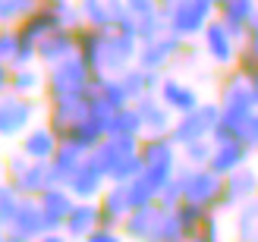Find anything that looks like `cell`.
<instances>
[{"label": "cell", "instance_id": "obj_21", "mask_svg": "<svg viewBox=\"0 0 258 242\" xmlns=\"http://www.w3.org/2000/svg\"><path fill=\"white\" fill-rule=\"evenodd\" d=\"M158 95H161V101L176 113V117H183V113L196 110V107L202 104V95H199V88H196V85H189V82H183V79H176V75H167V72H164V79H161Z\"/></svg>", "mask_w": 258, "mask_h": 242}, {"label": "cell", "instance_id": "obj_17", "mask_svg": "<svg viewBox=\"0 0 258 242\" xmlns=\"http://www.w3.org/2000/svg\"><path fill=\"white\" fill-rule=\"evenodd\" d=\"M252 157H255V148L249 142H242V138H221V142H214V154L208 160V167L217 176H230L233 170L252 164Z\"/></svg>", "mask_w": 258, "mask_h": 242}, {"label": "cell", "instance_id": "obj_49", "mask_svg": "<svg viewBox=\"0 0 258 242\" xmlns=\"http://www.w3.org/2000/svg\"><path fill=\"white\" fill-rule=\"evenodd\" d=\"M249 92H252V104H255V110H258V79L249 82Z\"/></svg>", "mask_w": 258, "mask_h": 242}, {"label": "cell", "instance_id": "obj_43", "mask_svg": "<svg viewBox=\"0 0 258 242\" xmlns=\"http://www.w3.org/2000/svg\"><path fill=\"white\" fill-rule=\"evenodd\" d=\"M16 44H19L16 25H4V35H0V57H4V63L13 60V54H16Z\"/></svg>", "mask_w": 258, "mask_h": 242}, {"label": "cell", "instance_id": "obj_51", "mask_svg": "<svg viewBox=\"0 0 258 242\" xmlns=\"http://www.w3.org/2000/svg\"><path fill=\"white\" fill-rule=\"evenodd\" d=\"M214 4H217V7H224V4H230V0H214Z\"/></svg>", "mask_w": 258, "mask_h": 242}, {"label": "cell", "instance_id": "obj_37", "mask_svg": "<svg viewBox=\"0 0 258 242\" xmlns=\"http://www.w3.org/2000/svg\"><path fill=\"white\" fill-rule=\"evenodd\" d=\"M211 154H214V138H199V142H189L179 148L183 164H192V167H208Z\"/></svg>", "mask_w": 258, "mask_h": 242}, {"label": "cell", "instance_id": "obj_15", "mask_svg": "<svg viewBox=\"0 0 258 242\" xmlns=\"http://www.w3.org/2000/svg\"><path fill=\"white\" fill-rule=\"evenodd\" d=\"M79 54V29H70V25H60L50 35H44L38 41V63L47 66H57V63L70 60Z\"/></svg>", "mask_w": 258, "mask_h": 242}, {"label": "cell", "instance_id": "obj_1", "mask_svg": "<svg viewBox=\"0 0 258 242\" xmlns=\"http://www.w3.org/2000/svg\"><path fill=\"white\" fill-rule=\"evenodd\" d=\"M98 72L76 54L70 60L47 66V82H44V101L47 104H76V101H88L95 95Z\"/></svg>", "mask_w": 258, "mask_h": 242}, {"label": "cell", "instance_id": "obj_24", "mask_svg": "<svg viewBox=\"0 0 258 242\" xmlns=\"http://www.w3.org/2000/svg\"><path fill=\"white\" fill-rule=\"evenodd\" d=\"M60 142H63V138L50 129L47 120H44V123H35L32 129L19 138V151L25 157H32V160H54Z\"/></svg>", "mask_w": 258, "mask_h": 242}, {"label": "cell", "instance_id": "obj_10", "mask_svg": "<svg viewBox=\"0 0 258 242\" xmlns=\"http://www.w3.org/2000/svg\"><path fill=\"white\" fill-rule=\"evenodd\" d=\"M44 233H47V220H44L41 205H38V195H22L16 211L4 220V236L22 239V242H38Z\"/></svg>", "mask_w": 258, "mask_h": 242}, {"label": "cell", "instance_id": "obj_25", "mask_svg": "<svg viewBox=\"0 0 258 242\" xmlns=\"http://www.w3.org/2000/svg\"><path fill=\"white\" fill-rule=\"evenodd\" d=\"M217 19H221L242 44H246L249 29L258 19V0H230V4L217 7Z\"/></svg>", "mask_w": 258, "mask_h": 242}, {"label": "cell", "instance_id": "obj_30", "mask_svg": "<svg viewBox=\"0 0 258 242\" xmlns=\"http://www.w3.org/2000/svg\"><path fill=\"white\" fill-rule=\"evenodd\" d=\"M107 138V129L101 123H95L92 117H85V120H79L73 126V129L67 132V138H63V142H70V145H76V148H82L85 154H92V151L101 145Z\"/></svg>", "mask_w": 258, "mask_h": 242}, {"label": "cell", "instance_id": "obj_19", "mask_svg": "<svg viewBox=\"0 0 258 242\" xmlns=\"http://www.w3.org/2000/svg\"><path fill=\"white\" fill-rule=\"evenodd\" d=\"M44 82H47V69L41 72L38 63H32V66H16V69H10L7 63L0 66V95L16 92V95L38 98L44 92Z\"/></svg>", "mask_w": 258, "mask_h": 242}, {"label": "cell", "instance_id": "obj_9", "mask_svg": "<svg viewBox=\"0 0 258 242\" xmlns=\"http://www.w3.org/2000/svg\"><path fill=\"white\" fill-rule=\"evenodd\" d=\"M139 60V38L120 32V29H107L104 41H101V63H98V75H120Z\"/></svg>", "mask_w": 258, "mask_h": 242}, {"label": "cell", "instance_id": "obj_35", "mask_svg": "<svg viewBox=\"0 0 258 242\" xmlns=\"http://www.w3.org/2000/svg\"><path fill=\"white\" fill-rule=\"evenodd\" d=\"M167 32V16H164V10H148V13H139L136 16V35H139V41H148V38H158Z\"/></svg>", "mask_w": 258, "mask_h": 242}, {"label": "cell", "instance_id": "obj_34", "mask_svg": "<svg viewBox=\"0 0 258 242\" xmlns=\"http://www.w3.org/2000/svg\"><path fill=\"white\" fill-rule=\"evenodd\" d=\"M173 214H176L179 226H183L186 239H196V236H199V230H202V223H205V217H208V208L196 205V201H183V205H179Z\"/></svg>", "mask_w": 258, "mask_h": 242}, {"label": "cell", "instance_id": "obj_29", "mask_svg": "<svg viewBox=\"0 0 258 242\" xmlns=\"http://www.w3.org/2000/svg\"><path fill=\"white\" fill-rule=\"evenodd\" d=\"M85 157H88V154H85L82 148H76V145H70V142H60L54 160H50V173H54V183H63V186H67V183L73 180V173L85 164Z\"/></svg>", "mask_w": 258, "mask_h": 242}, {"label": "cell", "instance_id": "obj_46", "mask_svg": "<svg viewBox=\"0 0 258 242\" xmlns=\"http://www.w3.org/2000/svg\"><path fill=\"white\" fill-rule=\"evenodd\" d=\"M246 142L255 148V154H258V110H255V117H252V126H249V135H246Z\"/></svg>", "mask_w": 258, "mask_h": 242}, {"label": "cell", "instance_id": "obj_36", "mask_svg": "<svg viewBox=\"0 0 258 242\" xmlns=\"http://www.w3.org/2000/svg\"><path fill=\"white\" fill-rule=\"evenodd\" d=\"M41 4L44 0H0V19H4V25H19Z\"/></svg>", "mask_w": 258, "mask_h": 242}, {"label": "cell", "instance_id": "obj_42", "mask_svg": "<svg viewBox=\"0 0 258 242\" xmlns=\"http://www.w3.org/2000/svg\"><path fill=\"white\" fill-rule=\"evenodd\" d=\"M158 201H161L167 211H176L179 205H183L186 195H183V183H179V176H173V180L164 186V192H161V198H158Z\"/></svg>", "mask_w": 258, "mask_h": 242}, {"label": "cell", "instance_id": "obj_28", "mask_svg": "<svg viewBox=\"0 0 258 242\" xmlns=\"http://www.w3.org/2000/svg\"><path fill=\"white\" fill-rule=\"evenodd\" d=\"M120 79H123L126 92H129V98H133V104H136L139 98H145V95H151V92H158V88H161V79H164V72H158V69H145V66H139V63H133L129 69L120 72Z\"/></svg>", "mask_w": 258, "mask_h": 242}, {"label": "cell", "instance_id": "obj_31", "mask_svg": "<svg viewBox=\"0 0 258 242\" xmlns=\"http://www.w3.org/2000/svg\"><path fill=\"white\" fill-rule=\"evenodd\" d=\"M60 25H63V22H60V16H57V13L50 10L47 4H41V7H38V10L32 13V16H29V19H22V22L16 25V29H19L22 35H29L32 41H41L44 35H50L54 29H60Z\"/></svg>", "mask_w": 258, "mask_h": 242}, {"label": "cell", "instance_id": "obj_38", "mask_svg": "<svg viewBox=\"0 0 258 242\" xmlns=\"http://www.w3.org/2000/svg\"><path fill=\"white\" fill-rule=\"evenodd\" d=\"M129 192H133V201L136 208H145V205H154V201L161 198V186L151 183L145 173H139L133 183H129Z\"/></svg>", "mask_w": 258, "mask_h": 242}, {"label": "cell", "instance_id": "obj_4", "mask_svg": "<svg viewBox=\"0 0 258 242\" xmlns=\"http://www.w3.org/2000/svg\"><path fill=\"white\" fill-rule=\"evenodd\" d=\"M139 157H142V173H145L151 183H158L161 192H164V186L176 176L179 164H183V157H179V145L170 135H145L142 138V148H139Z\"/></svg>", "mask_w": 258, "mask_h": 242}, {"label": "cell", "instance_id": "obj_22", "mask_svg": "<svg viewBox=\"0 0 258 242\" xmlns=\"http://www.w3.org/2000/svg\"><path fill=\"white\" fill-rule=\"evenodd\" d=\"M136 107H139V113H142V123H145V135H170L173 123H176V113L164 104L158 92L139 98Z\"/></svg>", "mask_w": 258, "mask_h": 242}, {"label": "cell", "instance_id": "obj_40", "mask_svg": "<svg viewBox=\"0 0 258 242\" xmlns=\"http://www.w3.org/2000/svg\"><path fill=\"white\" fill-rule=\"evenodd\" d=\"M113 113H117V107H113V104H107V101L101 98L98 92H95L92 98H88V117H92L95 123H101L104 129L110 126V117H113Z\"/></svg>", "mask_w": 258, "mask_h": 242}, {"label": "cell", "instance_id": "obj_13", "mask_svg": "<svg viewBox=\"0 0 258 242\" xmlns=\"http://www.w3.org/2000/svg\"><path fill=\"white\" fill-rule=\"evenodd\" d=\"M167 217H170V211H167L161 201L145 205V208H136V211L123 220V233H126L129 242H158L164 223H167Z\"/></svg>", "mask_w": 258, "mask_h": 242}, {"label": "cell", "instance_id": "obj_27", "mask_svg": "<svg viewBox=\"0 0 258 242\" xmlns=\"http://www.w3.org/2000/svg\"><path fill=\"white\" fill-rule=\"evenodd\" d=\"M101 226V205L98 201H76V208L70 211L67 223H63V233L73 242H85L88 233H95Z\"/></svg>", "mask_w": 258, "mask_h": 242}, {"label": "cell", "instance_id": "obj_11", "mask_svg": "<svg viewBox=\"0 0 258 242\" xmlns=\"http://www.w3.org/2000/svg\"><path fill=\"white\" fill-rule=\"evenodd\" d=\"M199 41H202L205 57H208L214 66H221V69H233V66H236L239 50H242V41L227 29L221 19H211V22H208V29L202 32Z\"/></svg>", "mask_w": 258, "mask_h": 242}, {"label": "cell", "instance_id": "obj_32", "mask_svg": "<svg viewBox=\"0 0 258 242\" xmlns=\"http://www.w3.org/2000/svg\"><path fill=\"white\" fill-rule=\"evenodd\" d=\"M107 135H136V138H145V123H142V113L136 104H126L110 117L107 126Z\"/></svg>", "mask_w": 258, "mask_h": 242}, {"label": "cell", "instance_id": "obj_6", "mask_svg": "<svg viewBox=\"0 0 258 242\" xmlns=\"http://www.w3.org/2000/svg\"><path fill=\"white\" fill-rule=\"evenodd\" d=\"M38 113H41L38 98L7 92L4 101H0V132H4V138L19 142V138L38 123Z\"/></svg>", "mask_w": 258, "mask_h": 242}, {"label": "cell", "instance_id": "obj_45", "mask_svg": "<svg viewBox=\"0 0 258 242\" xmlns=\"http://www.w3.org/2000/svg\"><path fill=\"white\" fill-rule=\"evenodd\" d=\"M126 7H129V10H133V13H136V16H139V13H148V10H158L161 4H158V0H126Z\"/></svg>", "mask_w": 258, "mask_h": 242}, {"label": "cell", "instance_id": "obj_33", "mask_svg": "<svg viewBox=\"0 0 258 242\" xmlns=\"http://www.w3.org/2000/svg\"><path fill=\"white\" fill-rule=\"evenodd\" d=\"M101 41H104V29H95V25H82L79 29V57L98 72L101 63Z\"/></svg>", "mask_w": 258, "mask_h": 242}, {"label": "cell", "instance_id": "obj_18", "mask_svg": "<svg viewBox=\"0 0 258 242\" xmlns=\"http://www.w3.org/2000/svg\"><path fill=\"white\" fill-rule=\"evenodd\" d=\"M98 205H101V226H117V230H123V220L136 211L129 183H110L104 189V195L98 198Z\"/></svg>", "mask_w": 258, "mask_h": 242}, {"label": "cell", "instance_id": "obj_39", "mask_svg": "<svg viewBox=\"0 0 258 242\" xmlns=\"http://www.w3.org/2000/svg\"><path fill=\"white\" fill-rule=\"evenodd\" d=\"M44 4L54 10L57 16H60V22L70 25V29H82V25H85V16H82L79 0H44Z\"/></svg>", "mask_w": 258, "mask_h": 242}, {"label": "cell", "instance_id": "obj_47", "mask_svg": "<svg viewBox=\"0 0 258 242\" xmlns=\"http://www.w3.org/2000/svg\"><path fill=\"white\" fill-rule=\"evenodd\" d=\"M38 242H73L67 233H63V230H47L41 239H38Z\"/></svg>", "mask_w": 258, "mask_h": 242}, {"label": "cell", "instance_id": "obj_48", "mask_svg": "<svg viewBox=\"0 0 258 242\" xmlns=\"http://www.w3.org/2000/svg\"><path fill=\"white\" fill-rule=\"evenodd\" d=\"M246 47L252 50V54H258V19H255V25L249 29V38H246Z\"/></svg>", "mask_w": 258, "mask_h": 242}, {"label": "cell", "instance_id": "obj_52", "mask_svg": "<svg viewBox=\"0 0 258 242\" xmlns=\"http://www.w3.org/2000/svg\"><path fill=\"white\" fill-rule=\"evenodd\" d=\"M252 242H258V230H255V236H252Z\"/></svg>", "mask_w": 258, "mask_h": 242}, {"label": "cell", "instance_id": "obj_20", "mask_svg": "<svg viewBox=\"0 0 258 242\" xmlns=\"http://www.w3.org/2000/svg\"><path fill=\"white\" fill-rule=\"evenodd\" d=\"M76 198L70 192V186H63V183H54V186H47L41 195H38V205H41L44 211V220H47V230H63V223H67L70 217V211L76 208Z\"/></svg>", "mask_w": 258, "mask_h": 242}, {"label": "cell", "instance_id": "obj_16", "mask_svg": "<svg viewBox=\"0 0 258 242\" xmlns=\"http://www.w3.org/2000/svg\"><path fill=\"white\" fill-rule=\"evenodd\" d=\"M67 186H70V192L79 201H98L101 195H104V189L110 186V180H107L104 167H101V160L95 154H88L85 164L73 173V180Z\"/></svg>", "mask_w": 258, "mask_h": 242}, {"label": "cell", "instance_id": "obj_2", "mask_svg": "<svg viewBox=\"0 0 258 242\" xmlns=\"http://www.w3.org/2000/svg\"><path fill=\"white\" fill-rule=\"evenodd\" d=\"M139 148H142V138L136 135H107L92 154L101 160L110 183H133L142 173Z\"/></svg>", "mask_w": 258, "mask_h": 242}, {"label": "cell", "instance_id": "obj_12", "mask_svg": "<svg viewBox=\"0 0 258 242\" xmlns=\"http://www.w3.org/2000/svg\"><path fill=\"white\" fill-rule=\"evenodd\" d=\"M186 38H179L173 35L170 29H167L164 35L158 38H148V41H139V66H145V69H158L164 72L170 63H179V57H183V50H186Z\"/></svg>", "mask_w": 258, "mask_h": 242}, {"label": "cell", "instance_id": "obj_41", "mask_svg": "<svg viewBox=\"0 0 258 242\" xmlns=\"http://www.w3.org/2000/svg\"><path fill=\"white\" fill-rule=\"evenodd\" d=\"M199 242H224V230H221V211H208V217H205L202 230L196 236Z\"/></svg>", "mask_w": 258, "mask_h": 242}, {"label": "cell", "instance_id": "obj_5", "mask_svg": "<svg viewBox=\"0 0 258 242\" xmlns=\"http://www.w3.org/2000/svg\"><path fill=\"white\" fill-rule=\"evenodd\" d=\"M179 183H183V195L186 201H196V205L217 211L224 195V176H217L211 167H192V164H179Z\"/></svg>", "mask_w": 258, "mask_h": 242}, {"label": "cell", "instance_id": "obj_54", "mask_svg": "<svg viewBox=\"0 0 258 242\" xmlns=\"http://www.w3.org/2000/svg\"><path fill=\"white\" fill-rule=\"evenodd\" d=\"M236 242H242V239H236Z\"/></svg>", "mask_w": 258, "mask_h": 242}, {"label": "cell", "instance_id": "obj_53", "mask_svg": "<svg viewBox=\"0 0 258 242\" xmlns=\"http://www.w3.org/2000/svg\"><path fill=\"white\" fill-rule=\"evenodd\" d=\"M158 4H170V0H158Z\"/></svg>", "mask_w": 258, "mask_h": 242}, {"label": "cell", "instance_id": "obj_26", "mask_svg": "<svg viewBox=\"0 0 258 242\" xmlns=\"http://www.w3.org/2000/svg\"><path fill=\"white\" fill-rule=\"evenodd\" d=\"M85 25H95V29H117V22L129 13L126 0H79Z\"/></svg>", "mask_w": 258, "mask_h": 242}, {"label": "cell", "instance_id": "obj_7", "mask_svg": "<svg viewBox=\"0 0 258 242\" xmlns=\"http://www.w3.org/2000/svg\"><path fill=\"white\" fill-rule=\"evenodd\" d=\"M7 183L16 189L19 195H41L47 186H54V173H50V160H32L22 151H16L7 160Z\"/></svg>", "mask_w": 258, "mask_h": 242}, {"label": "cell", "instance_id": "obj_23", "mask_svg": "<svg viewBox=\"0 0 258 242\" xmlns=\"http://www.w3.org/2000/svg\"><path fill=\"white\" fill-rule=\"evenodd\" d=\"M217 101H221V110H255L249 82L236 66L227 69L224 79L217 82Z\"/></svg>", "mask_w": 258, "mask_h": 242}, {"label": "cell", "instance_id": "obj_3", "mask_svg": "<svg viewBox=\"0 0 258 242\" xmlns=\"http://www.w3.org/2000/svg\"><path fill=\"white\" fill-rule=\"evenodd\" d=\"M161 10L167 16V29L179 38H186V41L202 38L208 22L217 19L214 0H170V4H161Z\"/></svg>", "mask_w": 258, "mask_h": 242}, {"label": "cell", "instance_id": "obj_8", "mask_svg": "<svg viewBox=\"0 0 258 242\" xmlns=\"http://www.w3.org/2000/svg\"><path fill=\"white\" fill-rule=\"evenodd\" d=\"M217 120H221V101H202L196 110L176 117L173 129H170V138L183 148L189 142H199V138H214V129H217Z\"/></svg>", "mask_w": 258, "mask_h": 242}, {"label": "cell", "instance_id": "obj_50", "mask_svg": "<svg viewBox=\"0 0 258 242\" xmlns=\"http://www.w3.org/2000/svg\"><path fill=\"white\" fill-rule=\"evenodd\" d=\"M4 242H22V239H13V236H4Z\"/></svg>", "mask_w": 258, "mask_h": 242}, {"label": "cell", "instance_id": "obj_14", "mask_svg": "<svg viewBox=\"0 0 258 242\" xmlns=\"http://www.w3.org/2000/svg\"><path fill=\"white\" fill-rule=\"evenodd\" d=\"M255 195H258V164H246V167L224 176V195H221L217 211L230 214V211L242 208L246 201H252Z\"/></svg>", "mask_w": 258, "mask_h": 242}, {"label": "cell", "instance_id": "obj_44", "mask_svg": "<svg viewBox=\"0 0 258 242\" xmlns=\"http://www.w3.org/2000/svg\"><path fill=\"white\" fill-rule=\"evenodd\" d=\"M85 242H129L123 230H117V226H98L95 233H88Z\"/></svg>", "mask_w": 258, "mask_h": 242}]
</instances>
